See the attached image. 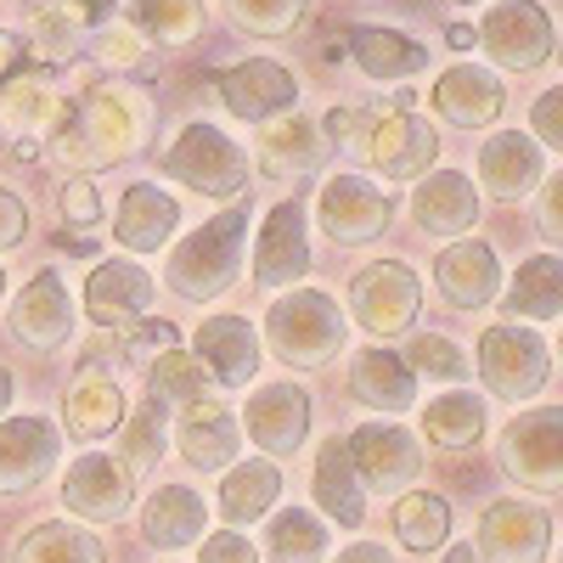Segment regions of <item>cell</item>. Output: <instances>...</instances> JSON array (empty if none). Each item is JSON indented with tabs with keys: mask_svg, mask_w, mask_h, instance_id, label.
<instances>
[{
	"mask_svg": "<svg viewBox=\"0 0 563 563\" xmlns=\"http://www.w3.org/2000/svg\"><path fill=\"white\" fill-rule=\"evenodd\" d=\"M158 169L186 186V192H198L209 203H243L249 186H254V158L238 135H225L220 124L209 119H192L180 124L175 141L158 153Z\"/></svg>",
	"mask_w": 563,
	"mask_h": 563,
	"instance_id": "5b68a950",
	"label": "cell"
},
{
	"mask_svg": "<svg viewBox=\"0 0 563 563\" xmlns=\"http://www.w3.org/2000/svg\"><path fill=\"white\" fill-rule=\"evenodd\" d=\"M135 530L153 552H186L209 536V501L192 485H158L135 512Z\"/></svg>",
	"mask_w": 563,
	"mask_h": 563,
	"instance_id": "f546056e",
	"label": "cell"
},
{
	"mask_svg": "<svg viewBox=\"0 0 563 563\" xmlns=\"http://www.w3.org/2000/svg\"><path fill=\"white\" fill-rule=\"evenodd\" d=\"M344 316L361 327L366 339H406L417 316H422V276L406 260H366L350 276V294H344Z\"/></svg>",
	"mask_w": 563,
	"mask_h": 563,
	"instance_id": "52a82bcc",
	"label": "cell"
},
{
	"mask_svg": "<svg viewBox=\"0 0 563 563\" xmlns=\"http://www.w3.org/2000/svg\"><path fill=\"white\" fill-rule=\"evenodd\" d=\"M63 456V422L45 411L0 417V496L34 490Z\"/></svg>",
	"mask_w": 563,
	"mask_h": 563,
	"instance_id": "ffe728a7",
	"label": "cell"
},
{
	"mask_svg": "<svg viewBox=\"0 0 563 563\" xmlns=\"http://www.w3.org/2000/svg\"><path fill=\"white\" fill-rule=\"evenodd\" d=\"M12 400H18V378H12V372H7V366H0V417H7V411H12Z\"/></svg>",
	"mask_w": 563,
	"mask_h": 563,
	"instance_id": "680465c9",
	"label": "cell"
},
{
	"mask_svg": "<svg viewBox=\"0 0 563 563\" xmlns=\"http://www.w3.org/2000/svg\"><path fill=\"white\" fill-rule=\"evenodd\" d=\"M344 389H350V400L366 406V411L400 417V411H417V389H422V378L406 366L400 350H389V344H366V350L350 355Z\"/></svg>",
	"mask_w": 563,
	"mask_h": 563,
	"instance_id": "4316f807",
	"label": "cell"
},
{
	"mask_svg": "<svg viewBox=\"0 0 563 563\" xmlns=\"http://www.w3.org/2000/svg\"><path fill=\"white\" fill-rule=\"evenodd\" d=\"M153 299H158V282L153 271L130 260V254H113V260H97L85 276V316L102 327V333H124L141 316H153Z\"/></svg>",
	"mask_w": 563,
	"mask_h": 563,
	"instance_id": "e0dca14e",
	"label": "cell"
},
{
	"mask_svg": "<svg viewBox=\"0 0 563 563\" xmlns=\"http://www.w3.org/2000/svg\"><path fill=\"white\" fill-rule=\"evenodd\" d=\"M63 113V97L45 68H23V74H7L0 79V124L12 135H45Z\"/></svg>",
	"mask_w": 563,
	"mask_h": 563,
	"instance_id": "8d00e7d4",
	"label": "cell"
},
{
	"mask_svg": "<svg viewBox=\"0 0 563 563\" xmlns=\"http://www.w3.org/2000/svg\"><path fill=\"white\" fill-rule=\"evenodd\" d=\"M445 40L456 45V52H467V45H479V40H474V23H445Z\"/></svg>",
	"mask_w": 563,
	"mask_h": 563,
	"instance_id": "6f0895ef",
	"label": "cell"
},
{
	"mask_svg": "<svg viewBox=\"0 0 563 563\" xmlns=\"http://www.w3.org/2000/svg\"><path fill=\"white\" fill-rule=\"evenodd\" d=\"M474 372H479L485 395H496L507 406H525L552 378V344L530 321H490L474 344Z\"/></svg>",
	"mask_w": 563,
	"mask_h": 563,
	"instance_id": "8992f818",
	"label": "cell"
},
{
	"mask_svg": "<svg viewBox=\"0 0 563 563\" xmlns=\"http://www.w3.org/2000/svg\"><path fill=\"white\" fill-rule=\"evenodd\" d=\"M552 63H558V68H563V29H558V52H552Z\"/></svg>",
	"mask_w": 563,
	"mask_h": 563,
	"instance_id": "94428289",
	"label": "cell"
},
{
	"mask_svg": "<svg viewBox=\"0 0 563 563\" xmlns=\"http://www.w3.org/2000/svg\"><path fill=\"white\" fill-rule=\"evenodd\" d=\"M310 501L327 525L339 530H361L366 525V490L350 467V451H344V434H327L316 445V462H310Z\"/></svg>",
	"mask_w": 563,
	"mask_h": 563,
	"instance_id": "4dcf8cb0",
	"label": "cell"
},
{
	"mask_svg": "<svg viewBox=\"0 0 563 563\" xmlns=\"http://www.w3.org/2000/svg\"><path fill=\"white\" fill-rule=\"evenodd\" d=\"M406 366L417 372V378H429V384H462L467 378V372H474V366H467V355H462V344L456 339H445V333H411L406 339Z\"/></svg>",
	"mask_w": 563,
	"mask_h": 563,
	"instance_id": "ee69618b",
	"label": "cell"
},
{
	"mask_svg": "<svg viewBox=\"0 0 563 563\" xmlns=\"http://www.w3.org/2000/svg\"><path fill=\"white\" fill-rule=\"evenodd\" d=\"M52 7H63V12H68V18H74V23L90 34V29L113 23V18L124 12V0H52Z\"/></svg>",
	"mask_w": 563,
	"mask_h": 563,
	"instance_id": "db71d44e",
	"label": "cell"
},
{
	"mask_svg": "<svg viewBox=\"0 0 563 563\" xmlns=\"http://www.w3.org/2000/svg\"><path fill=\"white\" fill-rule=\"evenodd\" d=\"M175 451L192 462L198 474H225V467L238 462L243 422H238V411L220 400V389L203 395V400H186L175 411Z\"/></svg>",
	"mask_w": 563,
	"mask_h": 563,
	"instance_id": "603a6c76",
	"label": "cell"
},
{
	"mask_svg": "<svg viewBox=\"0 0 563 563\" xmlns=\"http://www.w3.org/2000/svg\"><path fill=\"white\" fill-rule=\"evenodd\" d=\"M479 563H547L552 552V512L525 496H501L479 512L474 530Z\"/></svg>",
	"mask_w": 563,
	"mask_h": 563,
	"instance_id": "2e32d148",
	"label": "cell"
},
{
	"mask_svg": "<svg viewBox=\"0 0 563 563\" xmlns=\"http://www.w3.org/2000/svg\"><path fill=\"white\" fill-rule=\"evenodd\" d=\"M440 563H479V552H474V541H462V547H451Z\"/></svg>",
	"mask_w": 563,
	"mask_h": 563,
	"instance_id": "91938a15",
	"label": "cell"
},
{
	"mask_svg": "<svg viewBox=\"0 0 563 563\" xmlns=\"http://www.w3.org/2000/svg\"><path fill=\"white\" fill-rule=\"evenodd\" d=\"M434 288L451 310H485L496 305L501 294V260L485 238H451L440 254H434Z\"/></svg>",
	"mask_w": 563,
	"mask_h": 563,
	"instance_id": "484cf974",
	"label": "cell"
},
{
	"mask_svg": "<svg viewBox=\"0 0 563 563\" xmlns=\"http://www.w3.org/2000/svg\"><path fill=\"white\" fill-rule=\"evenodd\" d=\"M29 40H34V57H40V63H68V57L79 52L85 29H79L63 7H40L34 23H29Z\"/></svg>",
	"mask_w": 563,
	"mask_h": 563,
	"instance_id": "bcb514c9",
	"label": "cell"
},
{
	"mask_svg": "<svg viewBox=\"0 0 563 563\" xmlns=\"http://www.w3.org/2000/svg\"><path fill=\"white\" fill-rule=\"evenodd\" d=\"M124 23L158 52H180L203 34L209 7L203 0H124Z\"/></svg>",
	"mask_w": 563,
	"mask_h": 563,
	"instance_id": "f35d334b",
	"label": "cell"
},
{
	"mask_svg": "<svg viewBox=\"0 0 563 563\" xmlns=\"http://www.w3.org/2000/svg\"><path fill=\"white\" fill-rule=\"evenodd\" d=\"M327 153H333V147H327L321 124L305 119L299 108L282 113V119H271V124H260V135H254V164H260V175H271V180L321 175Z\"/></svg>",
	"mask_w": 563,
	"mask_h": 563,
	"instance_id": "83f0119b",
	"label": "cell"
},
{
	"mask_svg": "<svg viewBox=\"0 0 563 563\" xmlns=\"http://www.w3.org/2000/svg\"><path fill=\"white\" fill-rule=\"evenodd\" d=\"M214 97L220 108L238 119V124H271L282 113H294L299 108V74L288 63H276V57H249V63H231L214 74Z\"/></svg>",
	"mask_w": 563,
	"mask_h": 563,
	"instance_id": "7c38bea8",
	"label": "cell"
},
{
	"mask_svg": "<svg viewBox=\"0 0 563 563\" xmlns=\"http://www.w3.org/2000/svg\"><path fill=\"white\" fill-rule=\"evenodd\" d=\"M23 243H29V203L12 186H0V254H12Z\"/></svg>",
	"mask_w": 563,
	"mask_h": 563,
	"instance_id": "f5cc1de1",
	"label": "cell"
},
{
	"mask_svg": "<svg viewBox=\"0 0 563 563\" xmlns=\"http://www.w3.org/2000/svg\"><path fill=\"white\" fill-rule=\"evenodd\" d=\"M158 135V102L147 85L135 79H90L74 97H63L57 124L45 130L52 158L79 175H102L130 164L135 153H147V141Z\"/></svg>",
	"mask_w": 563,
	"mask_h": 563,
	"instance_id": "6da1fadb",
	"label": "cell"
},
{
	"mask_svg": "<svg viewBox=\"0 0 563 563\" xmlns=\"http://www.w3.org/2000/svg\"><path fill=\"white\" fill-rule=\"evenodd\" d=\"M327 563H395V552L378 547V541H350V547H339Z\"/></svg>",
	"mask_w": 563,
	"mask_h": 563,
	"instance_id": "11a10c76",
	"label": "cell"
},
{
	"mask_svg": "<svg viewBox=\"0 0 563 563\" xmlns=\"http://www.w3.org/2000/svg\"><path fill=\"white\" fill-rule=\"evenodd\" d=\"M243 440H254L260 456H271V462L299 456L310 440V389L299 378L254 384L249 406H243Z\"/></svg>",
	"mask_w": 563,
	"mask_h": 563,
	"instance_id": "5bb4252c",
	"label": "cell"
},
{
	"mask_svg": "<svg viewBox=\"0 0 563 563\" xmlns=\"http://www.w3.org/2000/svg\"><path fill=\"white\" fill-rule=\"evenodd\" d=\"M7 327H12V339L23 350H34V355L63 350L74 339V294H68L63 271H52V265L34 271L23 288H18V299H12Z\"/></svg>",
	"mask_w": 563,
	"mask_h": 563,
	"instance_id": "d6986e66",
	"label": "cell"
},
{
	"mask_svg": "<svg viewBox=\"0 0 563 563\" xmlns=\"http://www.w3.org/2000/svg\"><path fill=\"white\" fill-rule=\"evenodd\" d=\"M0 299H7V271H0Z\"/></svg>",
	"mask_w": 563,
	"mask_h": 563,
	"instance_id": "be15d7a7",
	"label": "cell"
},
{
	"mask_svg": "<svg viewBox=\"0 0 563 563\" xmlns=\"http://www.w3.org/2000/svg\"><path fill=\"white\" fill-rule=\"evenodd\" d=\"M350 63L372 85H406V79H417L422 68H429V45H422L417 34L372 23V29H355L350 34Z\"/></svg>",
	"mask_w": 563,
	"mask_h": 563,
	"instance_id": "836d02e7",
	"label": "cell"
},
{
	"mask_svg": "<svg viewBox=\"0 0 563 563\" xmlns=\"http://www.w3.org/2000/svg\"><path fill=\"white\" fill-rule=\"evenodd\" d=\"M18 63H23V40L12 29H0V79L18 74Z\"/></svg>",
	"mask_w": 563,
	"mask_h": 563,
	"instance_id": "9f6ffc18",
	"label": "cell"
},
{
	"mask_svg": "<svg viewBox=\"0 0 563 563\" xmlns=\"http://www.w3.org/2000/svg\"><path fill=\"white\" fill-rule=\"evenodd\" d=\"M180 231V203L175 192L153 180H130L119 192V209H113V243L130 254V260H147V254H164Z\"/></svg>",
	"mask_w": 563,
	"mask_h": 563,
	"instance_id": "d4e9b609",
	"label": "cell"
},
{
	"mask_svg": "<svg viewBox=\"0 0 563 563\" xmlns=\"http://www.w3.org/2000/svg\"><path fill=\"white\" fill-rule=\"evenodd\" d=\"M536 225H541V238L563 254V169H552L536 186Z\"/></svg>",
	"mask_w": 563,
	"mask_h": 563,
	"instance_id": "f907efd6",
	"label": "cell"
},
{
	"mask_svg": "<svg viewBox=\"0 0 563 563\" xmlns=\"http://www.w3.org/2000/svg\"><path fill=\"white\" fill-rule=\"evenodd\" d=\"M474 40L490 57V68L507 79L541 74L558 52V29H552V12L541 0H490L485 18L474 23Z\"/></svg>",
	"mask_w": 563,
	"mask_h": 563,
	"instance_id": "ba28073f",
	"label": "cell"
},
{
	"mask_svg": "<svg viewBox=\"0 0 563 563\" xmlns=\"http://www.w3.org/2000/svg\"><path fill=\"white\" fill-rule=\"evenodd\" d=\"M558 563H563V547H558Z\"/></svg>",
	"mask_w": 563,
	"mask_h": 563,
	"instance_id": "e7e4bbea",
	"label": "cell"
},
{
	"mask_svg": "<svg viewBox=\"0 0 563 563\" xmlns=\"http://www.w3.org/2000/svg\"><path fill=\"white\" fill-rule=\"evenodd\" d=\"M225 23L238 34L254 40H288L305 18H310V0H220Z\"/></svg>",
	"mask_w": 563,
	"mask_h": 563,
	"instance_id": "7bdbcfd3",
	"label": "cell"
},
{
	"mask_svg": "<svg viewBox=\"0 0 563 563\" xmlns=\"http://www.w3.org/2000/svg\"><path fill=\"white\" fill-rule=\"evenodd\" d=\"M198 563H260V547L243 536V530H209L198 541Z\"/></svg>",
	"mask_w": 563,
	"mask_h": 563,
	"instance_id": "816d5d0a",
	"label": "cell"
},
{
	"mask_svg": "<svg viewBox=\"0 0 563 563\" xmlns=\"http://www.w3.org/2000/svg\"><path fill=\"white\" fill-rule=\"evenodd\" d=\"M63 220L74 231H90V225H102V186L90 180V175H74L63 186Z\"/></svg>",
	"mask_w": 563,
	"mask_h": 563,
	"instance_id": "c3c4849f",
	"label": "cell"
},
{
	"mask_svg": "<svg viewBox=\"0 0 563 563\" xmlns=\"http://www.w3.org/2000/svg\"><path fill=\"white\" fill-rule=\"evenodd\" d=\"M316 220H321V231H327V243H333V249H366V243H378L384 231H389L395 198H389L372 175L339 169V175L321 180Z\"/></svg>",
	"mask_w": 563,
	"mask_h": 563,
	"instance_id": "8fae6325",
	"label": "cell"
},
{
	"mask_svg": "<svg viewBox=\"0 0 563 563\" xmlns=\"http://www.w3.org/2000/svg\"><path fill=\"white\" fill-rule=\"evenodd\" d=\"M501 321H563V254H530L519 260V271L507 276V288L496 294Z\"/></svg>",
	"mask_w": 563,
	"mask_h": 563,
	"instance_id": "1f68e13d",
	"label": "cell"
},
{
	"mask_svg": "<svg viewBox=\"0 0 563 563\" xmlns=\"http://www.w3.org/2000/svg\"><path fill=\"white\" fill-rule=\"evenodd\" d=\"M12 563H108V547L97 530H85L79 519H45L34 530L18 536L12 547Z\"/></svg>",
	"mask_w": 563,
	"mask_h": 563,
	"instance_id": "ab89813d",
	"label": "cell"
},
{
	"mask_svg": "<svg viewBox=\"0 0 563 563\" xmlns=\"http://www.w3.org/2000/svg\"><path fill=\"white\" fill-rule=\"evenodd\" d=\"M186 350L203 361V372H209L214 389H249V384L260 378V355H265L260 327H254L249 316H231V310L203 316V321L192 327V344H186Z\"/></svg>",
	"mask_w": 563,
	"mask_h": 563,
	"instance_id": "ac0fdd59",
	"label": "cell"
},
{
	"mask_svg": "<svg viewBox=\"0 0 563 563\" xmlns=\"http://www.w3.org/2000/svg\"><path fill=\"white\" fill-rule=\"evenodd\" d=\"M474 175H479L474 186H485L496 203H525V198H536V186L547 180V147L530 130L507 124V130H496L479 147Z\"/></svg>",
	"mask_w": 563,
	"mask_h": 563,
	"instance_id": "cb8c5ba5",
	"label": "cell"
},
{
	"mask_svg": "<svg viewBox=\"0 0 563 563\" xmlns=\"http://www.w3.org/2000/svg\"><path fill=\"white\" fill-rule=\"evenodd\" d=\"M175 344H180L175 321H153V316H141L135 327H124V355H130L135 366H147L158 350H175Z\"/></svg>",
	"mask_w": 563,
	"mask_h": 563,
	"instance_id": "7dc6e473",
	"label": "cell"
},
{
	"mask_svg": "<svg viewBox=\"0 0 563 563\" xmlns=\"http://www.w3.org/2000/svg\"><path fill=\"white\" fill-rule=\"evenodd\" d=\"M260 547L265 563H327L333 558V525L316 507H271Z\"/></svg>",
	"mask_w": 563,
	"mask_h": 563,
	"instance_id": "e575fe53",
	"label": "cell"
},
{
	"mask_svg": "<svg viewBox=\"0 0 563 563\" xmlns=\"http://www.w3.org/2000/svg\"><path fill=\"white\" fill-rule=\"evenodd\" d=\"M164 445H169V411H164V400L141 395V406L124 411V422H119V462L130 474H147V467L164 462Z\"/></svg>",
	"mask_w": 563,
	"mask_h": 563,
	"instance_id": "60d3db41",
	"label": "cell"
},
{
	"mask_svg": "<svg viewBox=\"0 0 563 563\" xmlns=\"http://www.w3.org/2000/svg\"><path fill=\"white\" fill-rule=\"evenodd\" d=\"M321 135H327V147L355 153V164L372 180H389V186H411L440 164V130L406 97H384L366 108H333L321 119Z\"/></svg>",
	"mask_w": 563,
	"mask_h": 563,
	"instance_id": "7a4b0ae2",
	"label": "cell"
},
{
	"mask_svg": "<svg viewBox=\"0 0 563 563\" xmlns=\"http://www.w3.org/2000/svg\"><path fill=\"white\" fill-rule=\"evenodd\" d=\"M254 243V282L265 294H282V288H299L310 276V225H305V203L299 198H282L265 209V220L249 231Z\"/></svg>",
	"mask_w": 563,
	"mask_h": 563,
	"instance_id": "9a60e30c",
	"label": "cell"
},
{
	"mask_svg": "<svg viewBox=\"0 0 563 563\" xmlns=\"http://www.w3.org/2000/svg\"><path fill=\"white\" fill-rule=\"evenodd\" d=\"M282 462H271V456H254V462H231L225 474H220V496H214V507H220V519L231 525V530H249V525H265V512L282 501Z\"/></svg>",
	"mask_w": 563,
	"mask_h": 563,
	"instance_id": "d6a6232c",
	"label": "cell"
},
{
	"mask_svg": "<svg viewBox=\"0 0 563 563\" xmlns=\"http://www.w3.org/2000/svg\"><path fill=\"white\" fill-rule=\"evenodd\" d=\"M479 186L474 175L462 169H429L422 180H411V225L422 231V238L434 243H451V238H467V231L479 225Z\"/></svg>",
	"mask_w": 563,
	"mask_h": 563,
	"instance_id": "44dd1931",
	"label": "cell"
},
{
	"mask_svg": "<svg viewBox=\"0 0 563 563\" xmlns=\"http://www.w3.org/2000/svg\"><path fill=\"white\" fill-rule=\"evenodd\" d=\"M429 108L456 130H490L507 113V79L485 63H451L429 85Z\"/></svg>",
	"mask_w": 563,
	"mask_h": 563,
	"instance_id": "7402d4cb",
	"label": "cell"
},
{
	"mask_svg": "<svg viewBox=\"0 0 563 563\" xmlns=\"http://www.w3.org/2000/svg\"><path fill=\"white\" fill-rule=\"evenodd\" d=\"M496 467L536 496L563 490V406H530L501 429Z\"/></svg>",
	"mask_w": 563,
	"mask_h": 563,
	"instance_id": "30bf717a",
	"label": "cell"
},
{
	"mask_svg": "<svg viewBox=\"0 0 563 563\" xmlns=\"http://www.w3.org/2000/svg\"><path fill=\"white\" fill-rule=\"evenodd\" d=\"M260 327V344L294 372H316L327 361H339L344 344H350V316L344 305L327 294V288H282L271 294L265 316L254 321Z\"/></svg>",
	"mask_w": 563,
	"mask_h": 563,
	"instance_id": "277c9868",
	"label": "cell"
},
{
	"mask_svg": "<svg viewBox=\"0 0 563 563\" xmlns=\"http://www.w3.org/2000/svg\"><path fill=\"white\" fill-rule=\"evenodd\" d=\"M63 507H68V519L97 525V530L124 525L135 507V474L119 462V451H85L63 474Z\"/></svg>",
	"mask_w": 563,
	"mask_h": 563,
	"instance_id": "4fadbf2b",
	"label": "cell"
},
{
	"mask_svg": "<svg viewBox=\"0 0 563 563\" xmlns=\"http://www.w3.org/2000/svg\"><path fill=\"white\" fill-rule=\"evenodd\" d=\"M530 135L547 153H563V85H547L530 102Z\"/></svg>",
	"mask_w": 563,
	"mask_h": 563,
	"instance_id": "681fc988",
	"label": "cell"
},
{
	"mask_svg": "<svg viewBox=\"0 0 563 563\" xmlns=\"http://www.w3.org/2000/svg\"><path fill=\"white\" fill-rule=\"evenodd\" d=\"M344 451H350V467H355L361 490L389 496V501L400 490H411L422 479V467H429L417 429H406L400 417H372V422H361V429H350Z\"/></svg>",
	"mask_w": 563,
	"mask_h": 563,
	"instance_id": "9c48e42d",
	"label": "cell"
},
{
	"mask_svg": "<svg viewBox=\"0 0 563 563\" xmlns=\"http://www.w3.org/2000/svg\"><path fill=\"white\" fill-rule=\"evenodd\" d=\"M147 395L153 400H164V406H186V400H203V395H214V384H209V372H203V361L186 350V344H175V350H158L147 366Z\"/></svg>",
	"mask_w": 563,
	"mask_h": 563,
	"instance_id": "b9f144b4",
	"label": "cell"
},
{
	"mask_svg": "<svg viewBox=\"0 0 563 563\" xmlns=\"http://www.w3.org/2000/svg\"><path fill=\"white\" fill-rule=\"evenodd\" d=\"M90 57H97L108 74H135L141 63H147V40H141L130 23H102V29H90Z\"/></svg>",
	"mask_w": 563,
	"mask_h": 563,
	"instance_id": "f6af8a7d",
	"label": "cell"
},
{
	"mask_svg": "<svg viewBox=\"0 0 563 563\" xmlns=\"http://www.w3.org/2000/svg\"><path fill=\"white\" fill-rule=\"evenodd\" d=\"M124 411H130V400H124L119 378H108L102 366L85 361L74 372V384L63 389V434L79 445H102L108 434H119Z\"/></svg>",
	"mask_w": 563,
	"mask_h": 563,
	"instance_id": "f1b7e54d",
	"label": "cell"
},
{
	"mask_svg": "<svg viewBox=\"0 0 563 563\" xmlns=\"http://www.w3.org/2000/svg\"><path fill=\"white\" fill-rule=\"evenodd\" d=\"M389 525H395V541L411 552V558H434L440 547H451V501L440 490H400L395 496V512H389Z\"/></svg>",
	"mask_w": 563,
	"mask_h": 563,
	"instance_id": "74e56055",
	"label": "cell"
},
{
	"mask_svg": "<svg viewBox=\"0 0 563 563\" xmlns=\"http://www.w3.org/2000/svg\"><path fill=\"white\" fill-rule=\"evenodd\" d=\"M558 366H563V327H558Z\"/></svg>",
	"mask_w": 563,
	"mask_h": 563,
	"instance_id": "6125c7cd",
	"label": "cell"
},
{
	"mask_svg": "<svg viewBox=\"0 0 563 563\" xmlns=\"http://www.w3.org/2000/svg\"><path fill=\"white\" fill-rule=\"evenodd\" d=\"M485 417H490V406H485L479 389L451 384L445 395H434L422 406V440L434 451H474L485 440Z\"/></svg>",
	"mask_w": 563,
	"mask_h": 563,
	"instance_id": "d590c367",
	"label": "cell"
},
{
	"mask_svg": "<svg viewBox=\"0 0 563 563\" xmlns=\"http://www.w3.org/2000/svg\"><path fill=\"white\" fill-rule=\"evenodd\" d=\"M249 198L243 203H220V214H209L203 225H192L180 243L164 249V294L180 305H214L220 294L238 288L243 260H249Z\"/></svg>",
	"mask_w": 563,
	"mask_h": 563,
	"instance_id": "3957f363",
	"label": "cell"
}]
</instances>
